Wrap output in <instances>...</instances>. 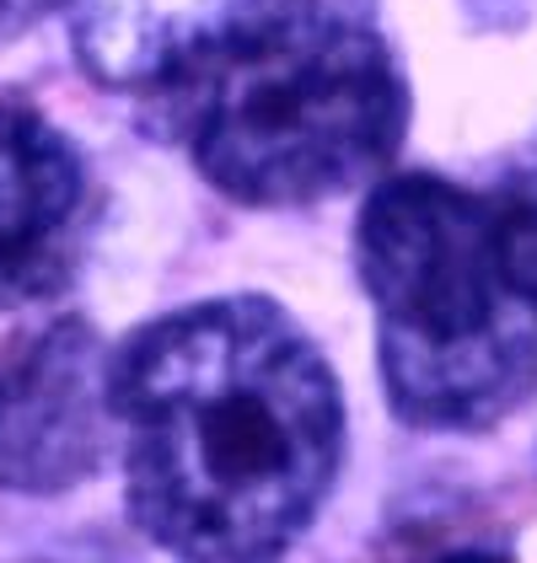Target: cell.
Segmentation results:
<instances>
[{
  "mask_svg": "<svg viewBox=\"0 0 537 563\" xmlns=\"http://www.w3.org/2000/svg\"><path fill=\"white\" fill-rule=\"evenodd\" d=\"M134 526L178 563H280L333 488L344 397L268 296L156 317L113 349Z\"/></svg>",
  "mask_w": 537,
  "mask_h": 563,
  "instance_id": "1",
  "label": "cell"
},
{
  "mask_svg": "<svg viewBox=\"0 0 537 563\" xmlns=\"http://www.w3.org/2000/svg\"><path fill=\"white\" fill-rule=\"evenodd\" d=\"M387 408L484 434L537 391V199L436 173L376 177L355 220Z\"/></svg>",
  "mask_w": 537,
  "mask_h": 563,
  "instance_id": "2",
  "label": "cell"
},
{
  "mask_svg": "<svg viewBox=\"0 0 537 563\" xmlns=\"http://www.w3.org/2000/svg\"><path fill=\"white\" fill-rule=\"evenodd\" d=\"M156 119L216 194L307 210L387 177L408 87L365 0H274L178 87Z\"/></svg>",
  "mask_w": 537,
  "mask_h": 563,
  "instance_id": "3",
  "label": "cell"
},
{
  "mask_svg": "<svg viewBox=\"0 0 537 563\" xmlns=\"http://www.w3.org/2000/svg\"><path fill=\"white\" fill-rule=\"evenodd\" d=\"M113 430V354L87 317H54L0 344L6 494L81 488L108 462Z\"/></svg>",
  "mask_w": 537,
  "mask_h": 563,
  "instance_id": "4",
  "label": "cell"
},
{
  "mask_svg": "<svg viewBox=\"0 0 537 563\" xmlns=\"http://www.w3.org/2000/svg\"><path fill=\"white\" fill-rule=\"evenodd\" d=\"M87 236V162L39 108L0 97V311L70 285Z\"/></svg>",
  "mask_w": 537,
  "mask_h": 563,
  "instance_id": "5",
  "label": "cell"
},
{
  "mask_svg": "<svg viewBox=\"0 0 537 563\" xmlns=\"http://www.w3.org/2000/svg\"><path fill=\"white\" fill-rule=\"evenodd\" d=\"M274 0H76V54L102 87L167 91Z\"/></svg>",
  "mask_w": 537,
  "mask_h": 563,
  "instance_id": "6",
  "label": "cell"
},
{
  "mask_svg": "<svg viewBox=\"0 0 537 563\" xmlns=\"http://www.w3.org/2000/svg\"><path fill=\"white\" fill-rule=\"evenodd\" d=\"M65 0H0V44H11V38H22V33H33L44 16H54Z\"/></svg>",
  "mask_w": 537,
  "mask_h": 563,
  "instance_id": "7",
  "label": "cell"
},
{
  "mask_svg": "<svg viewBox=\"0 0 537 563\" xmlns=\"http://www.w3.org/2000/svg\"><path fill=\"white\" fill-rule=\"evenodd\" d=\"M441 563H505V559H494V553H457V559H441Z\"/></svg>",
  "mask_w": 537,
  "mask_h": 563,
  "instance_id": "8",
  "label": "cell"
}]
</instances>
